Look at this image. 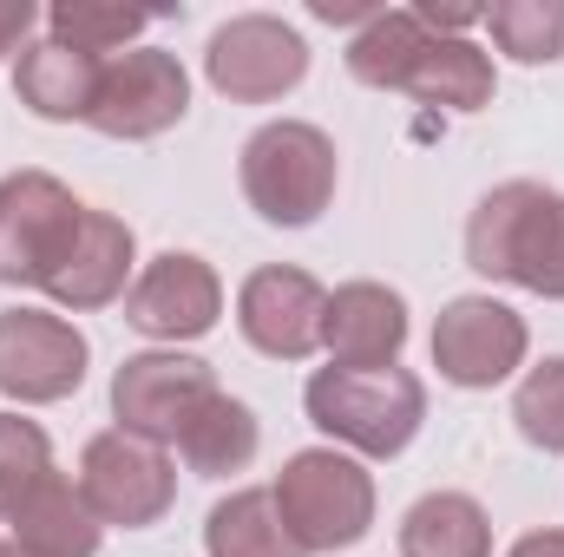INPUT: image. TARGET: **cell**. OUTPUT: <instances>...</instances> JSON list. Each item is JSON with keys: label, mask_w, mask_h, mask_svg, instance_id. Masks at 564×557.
<instances>
[{"label": "cell", "mask_w": 564, "mask_h": 557, "mask_svg": "<svg viewBox=\"0 0 564 557\" xmlns=\"http://www.w3.org/2000/svg\"><path fill=\"white\" fill-rule=\"evenodd\" d=\"M328 368H394L408 348V302L388 282H341L322 308Z\"/></svg>", "instance_id": "15"}, {"label": "cell", "mask_w": 564, "mask_h": 557, "mask_svg": "<svg viewBox=\"0 0 564 557\" xmlns=\"http://www.w3.org/2000/svg\"><path fill=\"white\" fill-rule=\"evenodd\" d=\"M79 492L93 505L99 525H126V532H144L171 512L177 499V472L164 459V446H151L139 433H93L86 452H79Z\"/></svg>", "instance_id": "7"}, {"label": "cell", "mask_w": 564, "mask_h": 557, "mask_svg": "<svg viewBox=\"0 0 564 557\" xmlns=\"http://www.w3.org/2000/svg\"><path fill=\"white\" fill-rule=\"evenodd\" d=\"M0 557H13V545H0Z\"/></svg>", "instance_id": "28"}, {"label": "cell", "mask_w": 564, "mask_h": 557, "mask_svg": "<svg viewBox=\"0 0 564 557\" xmlns=\"http://www.w3.org/2000/svg\"><path fill=\"white\" fill-rule=\"evenodd\" d=\"M13 557H26V551H13Z\"/></svg>", "instance_id": "29"}, {"label": "cell", "mask_w": 564, "mask_h": 557, "mask_svg": "<svg viewBox=\"0 0 564 557\" xmlns=\"http://www.w3.org/2000/svg\"><path fill=\"white\" fill-rule=\"evenodd\" d=\"M217 315H224V282L191 250L151 256L139 282L126 288V321L151 341H197V335L217 328Z\"/></svg>", "instance_id": "13"}, {"label": "cell", "mask_w": 564, "mask_h": 557, "mask_svg": "<svg viewBox=\"0 0 564 557\" xmlns=\"http://www.w3.org/2000/svg\"><path fill=\"white\" fill-rule=\"evenodd\" d=\"M243 197L263 223L302 230L335 197V144L308 119H276L243 144Z\"/></svg>", "instance_id": "5"}, {"label": "cell", "mask_w": 564, "mask_h": 557, "mask_svg": "<svg viewBox=\"0 0 564 557\" xmlns=\"http://www.w3.org/2000/svg\"><path fill=\"white\" fill-rule=\"evenodd\" d=\"M33 0H0V53H13V46H26V33H33Z\"/></svg>", "instance_id": "26"}, {"label": "cell", "mask_w": 564, "mask_h": 557, "mask_svg": "<svg viewBox=\"0 0 564 557\" xmlns=\"http://www.w3.org/2000/svg\"><path fill=\"white\" fill-rule=\"evenodd\" d=\"M46 26H53V40H66V46H79V53L106 59V53H119L126 40H139L144 26H151V13H144V7H106V0H59V7L46 13Z\"/></svg>", "instance_id": "23"}, {"label": "cell", "mask_w": 564, "mask_h": 557, "mask_svg": "<svg viewBox=\"0 0 564 557\" xmlns=\"http://www.w3.org/2000/svg\"><path fill=\"white\" fill-rule=\"evenodd\" d=\"M466 263L492 282H519L545 302H564V190L512 177L479 197L466 223Z\"/></svg>", "instance_id": "2"}, {"label": "cell", "mask_w": 564, "mask_h": 557, "mask_svg": "<svg viewBox=\"0 0 564 557\" xmlns=\"http://www.w3.org/2000/svg\"><path fill=\"white\" fill-rule=\"evenodd\" d=\"M401 557H492L486 505L466 492H426L401 518Z\"/></svg>", "instance_id": "19"}, {"label": "cell", "mask_w": 564, "mask_h": 557, "mask_svg": "<svg viewBox=\"0 0 564 557\" xmlns=\"http://www.w3.org/2000/svg\"><path fill=\"white\" fill-rule=\"evenodd\" d=\"M512 419H519V439L539 446V452H564V354L539 361L519 394H512Z\"/></svg>", "instance_id": "25"}, {"label": "cell", "mask_w": 564, "mask_h": 557, "mask_svg": "<svg viewBox=\"0 0 564 557\" xmlns=\"http://www.w3.org/2000/svg\"><path fill=\"white\" fill-rule=\"evenodd\" d=\"M525 361V315L492 295H453L433 321V368L453 387H499Z\"/></svg>", "instance_id": "12"}, {"label": "cell", "mask_w": 564, "mask_h": 557, "mask_svg": "<svg viewBox=\"0 0 564 557\" xmlns=\"http://www.w3.org/2000/svg\"><path fill=\"white\" fill-rule=\"evenodd\" d=\"M210 394H217V374H210L197 354H177V348L132 354V361L112 374L119 433H139L151 446H177L184 426L197 419V407H204Z\"/></svg>", "instance_id": "9"}, {"label": "cell", "mask_w": 564, "mask_h": 557, "mask_svg": "<svg viewBox=\"0 0 564 557\" xmlns=\"http://www.w3.org/2000/svg\"><path fill=\"white\" fill-rule=\"evenodd\" d=\"M99 73H106V59H93V53H79V46H66V40H53V33H46V40L20 46L13 92H20V106H26L33 119L66 125V119H93Z\"/></svg>", "instance_id": "17"}, {"label": "cell", "mask_w": 564, "mask_h": 557, "mask_svg": "<svg viewBox=\"0 0 564 557\" xmlns=\"http://www.w3.org/2000/svg\"><path fill=\"white\" fill-rule=\"evenodd\" d=\"M86 204L53 177V171H13L0 177V282L20 288H46V276L66 263L73 237H79Z\"/></svg>", "instance_id": "6"}, {"label": "cell", "mask_w": 564, "mask_h": 557, "mask_svg": "<svg viewBox=\"0 0 564 557\" xmlns=\"http://www.w3.org/2000/svg\"><path fill=\"white\" fill-rule=\"evenodd\" d=\"M506 557H564V532H525Z\"/></svg>", "instance_id": "27"}, {"label": "cell", "mask_w": 564, "mask_h": 557, "mask_svg": "<svg viewBox=\"0 0 564 557\" xmlns=\"http://www.w3.org/2000/svg\"><path fill=\"white\" fill-rule=\"evenodd\" d=\"M184 112H191V79H184L177 53L139 46V53L106 59L99 99H93V119H86V125L106 132V139H158V132H171Z\"/></svg>", "instance_id": "11"}, {"label": "cell", "mask_w": 564, "mask_h": 557, "mask_svg": "<svg viewBox=\"0 0 564 557\" xmlns=\"http://www.w3.org/2000/svg\"><path fill=\"white\" fill-rule=\"evenodd\" d=\"M204 73H210V86H217L224 99H237V106H270V99H282V92L302 86V73H308V40H302L289 20H276V13H237V20H224V26L210 33Z\"/></svg>", "instance_id": "8"}, {"label": "cell", "mask_w": 564, "mask_h": 557, "mask_svg": "<svg viewBox=\"0 0 564 557\" xmlns=\"http://www.w3.org/2000/svg\"><path fill=\"white\" fill-rule=\"evenodd\" d=\"M204 551L210 557H308L289 538V525H282L276 492H263V485L230 492V499L210 505V518H204Z\"/></svg>", "instance_id": "20"}, {"label": "cell", "mask_w": 564, "mask_h": 557, "mask_svg": "<svg viewBox=\"0 0 564 557\" xmlns=\"http://www.w3.org/2000/svg\"><path fill=\"white\" fill-rule=\"evenodd\" d=\"M13 551H26V557H93L99 551V518H93V505H86V492L73 485V479H46L13 518Z\"/></svg>", "instance_id": "18"}, {"label": "cell", "mask_w": 564, "mask_h": 557, "mask_svg": "<svg viewBox=\"0 0 564 557\" xmlns=\"http://www.w3.org/2000/svg\"><path fill=\"white\" fill-rule=\"evenodd\" d=\"M486 26H492L499 53H512L525 66L564 59V0H499V7H486Z\"/></svg>", "instance_id": "22"}, {"label": "cell", "mask_w": 564, "mask_h": 557, "mask_svg": "<svg viewBox=\"0 0 564 557\" xmlns=\"http://www.w3.org/2000/svg\"><path fill=\"white\" fill-rule=\"evenodd\" d=\"M86 335L66 315L46 308H7L0 315V394L20 407H46L79 394L86 381Z\"/></svg>", "instance_id": "10"}, {"label": "cell", "mask_w": 564, "mask_h": 557, "mask_svg": "<svg viewBox=\"0 0 564 557\" xmlns=\"http://www.w3.org/2000/svg\"><path fill=\"white\" fill-rule=\"evenodd\" d=\"M132 256H139L132 223H119L112 210H86V217H79V237H73V250H66V263L46 276V295H53L59 308H106V302L126 295Z\"/></svg>", "instance_id": "16"}, {"label": "cell", "mask_w": 564, "mask_h": 557, "mask_svg": "<svg viewBox=\"0 0 564 557\" xmlns=\"http://www.w3.org/2000/svg\"><path fill=\"white\" fill-rule=\"evenodd\" d=\"M348 73L361 86L414 92L426 106H453V112L492 106V59L459 33H433L414 7H381L348 40Z\"/></svg>", "instance_id": "1"}, {"label": "cell", "mask_w": 564, "mask_h": 557, "mask_svg": "<svg viewBox=\"0 0 564 557\" xmlns=\"http://www.w3.org/2000/svg\"><path fill=\"white\" fill-rule=\"evenodd\" d=\"M270 492L302 551H348L375 525V479L355 452H335V446L295 452Z\"/></svg>", "instance_id": "4"}, {"label": "cell", "mask_w": 564, "mask_h": 557, "mask_svg": "<svg viewBox=\"0 0 564 557\" xmlns=\"http://www.w3.org/2000/svg\"><path fill=\"white\" fill-rule=\"evenodd\" d=\"M322 308H328V288L289 263H270L237 288V328L270 361H308L322 348Z\"/></svg>", "instance_id": "14"}, {"label": "cell", "mask_w": 564, "mask_h": 557, "mask_svg": "<svg viewBox=\"0 0 564 557\" xmlns=\"http://www.w3.org/2000/svg\"><path fill=\"white\" fill-rule=\"evenodd\" d=\"M302 401L335 446H348L361 459L408 452L426 419V387L408 368H322Z\"/></svg>", "instance_id": "3"}, {"label": "cell", "mask_w": 564, "mask_h": 557, "mask_svg": "<svg viewBox=\"0 0 564 557\" xmlns=\"http://www.w3.org/2000/svg\"><path fill=\"white\" fill-rule=\"evenodd\" d=\"M53 479V439L20 414H0V518H13Z\"/></svg>", "instance_id": "24"}, {"label": "cell", "mask_w": 564, "mask_h": 557, "mask_svg": "<svg viewBox=\"0 0 564 557\" xmlns=\"http://www.w3.org/2000/svg\"><path fill=\"white\" fill-rule=\"evenodd\" d=\"M257 439H263V433H257V414L217 387V394L197 407V419L184 426L177 452H184L191 472H204V479H230V472H243V466L257 459Z\"/></svg>", "instance_id": "21"}]
</instances>
